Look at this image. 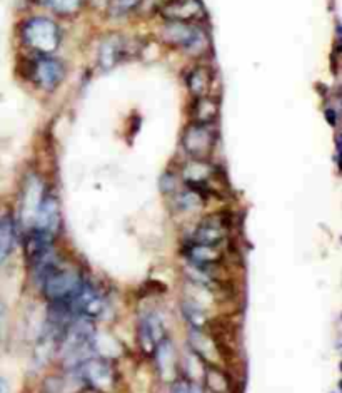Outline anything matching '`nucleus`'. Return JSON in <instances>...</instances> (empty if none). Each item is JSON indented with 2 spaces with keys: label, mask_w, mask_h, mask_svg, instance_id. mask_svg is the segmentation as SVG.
Wrapping results in <instances>:
<instances>
[{
  "label": "nucleus",
  "mask_w": 342,
  "mask_h": 393,
  "mask_svg": "<svg viewBox=\"0 0 342 393\" xmlns=\"http://www.w3.org/2000/svg\"><path fill=\"white\" fill-rule=\"evenodd\" d=\"M167 22L196 23L205 19V7L201 0H169L162 9Z\"/></svg>",
  "instance_id": "10"
},
{
  "label": "nucleus",
  "mask_w": 342,
  "mask_h": 393,
  "mask_svg": "<svg viewBox=\"0 0 342 393\" xmlns=\"http://www.w3.org/2000/svg\"><path fill=\"white\" fill-rule=\"evenodd\" d=\"M77 373L82 385L94 392L109 393L117 385L115 367L105 358H85L77 365Z\"/></svg>",
  "instance_id": "3"
},
{
  "label": "nucleus",
  "mask_w": 342,
  "mask_h": 393,
  "mask_svg": "<svg viewBox=\"0 0 342 393\" xmlns=\"http://www.w3.org/2000/svg\"><path fill=\"white\" fill-rule=\"evenodd\" d=\"M184 253H186V258L191 263V266L209 273V275H212L214 278H215L214 270L220 266V263H223V258H224L219 246H207V244H201L194 241L189 243V246L184 249Z\"/></svg>",
  "instance_id": "11"
},
{
  "label": "nucleus",
  "mask_w": 342,
  "mask_h": 393,
  "mask_svg": "<svg viewBox=\"0 0 342 393\" xmlns=\"http://www.w3.org/2000/svg\"><path fill=\"white\" fill-rule=\"evenodd\" d=\"M154 358H156L159 373H161L164 378H167L169 375H172V373H174V367H176L174 350H172L171 343H169L167 338L164 340V342L156 348V352H154Z\"/></svg>",
  "instance_id": "19"
},
{
  "label": "nucleus",
  "mask_w": 342,
  "mask_h": 393,
  "mask_svg": "<svg viewBox=\"0 0 342 393\" xmlns=\"http://www.w3.org/2000/svg\"><path fill=\"white\" fill-rule=\"evenodd\" d=\"M137 338L141 350L147 355H154L156 348L167 338L166 327L156 313H146L141 316L137 327Z\"/></svg>",
  "instance_id": "8"
},
{
  "label": "nucleus",
  "mask_w": 342,
  "mask_h": 393,
  "mask_svg": "<svg viewBox=\"0 0 342 393\" xmlns=\"http://www.w3.org/2000/svg\"><path fill=\"white\" fill-rule=\"evenodd\" d=\"M7 392V382L6 378L0 377V393H6Z\"/></svg>",
  "instance_id": "23"
},
{
  "label": "nucleus",
  "mask_w": 342,
  "mask_h": 393,
  "mask_svg": "<svg viewBox=\"0 0 342 393\" xmlns=\"http://www.w3.org/2000/svg\"><path fill=\"white\" fill-rule=\"evenodd\" d=\"M2 321H4V306L0 303V325H2Z\"/></svg>",
  "instance_id": "24"
},
{
  "label": "nucleus",
  "mask_w": 342,
  "mask_h": 393,
  "mask_svg": "<svg viewBox=\"0 0 342 393\" xmlns=\"http://www.w3.org/2000/svg\"><path fill=\"white\" fill-rule=\"evenodd\" d=\"M162 39L167 44L186 51H201L207 46V37L196 23L167 22L162 28Z\"/></svg>",
  "instance_id": "5"
},
{
  "label": "nucleus",
  "mask_w": 342,
  "mask_h": 393,
  "mask_svg": "<svg viewBox=\"0 0 342 393\" xmlns=\"http://www.w3.org/2000/svg\"><path fill=\"white\" fill-rule=\"evenodd\" d=\"M204 375L205 385L212 393H230V390H233V382H230L228 373L220 370L219 367L207 363L204 368Z\"/></svg>",
  "instance_id": "18"
},
{
  "label": "nucleus",
  "mask_w": 342,
  "mask_h": 393,
  "mask_svg": "<svg viewBox=\"0 0 342 393\" xmlns=\"http://www.w3.org/2000/svg\"><path fill=\"white\" fill-rule=\"evenodd\" d=\"M46 7H49L50 11H54L60 16H70L75 14L82 6V0H42Z\"/></svg>",
  "instance_id": "21"
},
{
  "label": "nucleus",
  "mask_w": 342,
  "mask_h": 393,
  "mask_svg": "<svg viewBox=\"0 0 342 393\" xmlns=\"http://www.w3.org/2000/svg\"><path fill=\"white\" fill-rule=\"evenodd\" d=\"M127 52V41L122 36H109L99 46V66L102 70H110L124 59Z\"/></svg>",
  "instance_id": "13"
},
{
  "label": "nucleus",
  "mask_w": 342,
  "mask_h": 393,
  "mask_svg": "<svg viewBox=\"0 0 342 393\" xmlns=\"http://www.w3.org/2000/svg\"><path fill=\"white\" fill-rule=\"evenodd\" d=\"M65 306L72 315L82 316V318L87 320H97L105 313L107 310V296L104 295V291L99 286L92 285V283L85 280L82 288L79 290L74 298H72Z\"/></svg>",
  "instance_id": "4"
},
{
  "label": "nucleus",
  "mask_w": 342,
  "mask_h": 393,
  "mask_svg": "<svg viewBox=\"0 0 342 393\" xmlns=\"http://www.w3.org/2000/svg\"><path fill=\"white\" fill-rule=\"evenodd\" d=\"M33 79L38 88L44 90H54L64 79V66L60 61L50 56H42L33 66Z\"/></svg>",
  "instance_id": "12"
},
{
  "label": "nucleus",
  "mask_w": 342,
  "mask_h": 393,
  "mask_svg": "<svg viewBox=\"0 0 342 393\" xmlns=\"http://www.w3.org/2000/svg\"><path fill=\"white\" fill-rule=\"evenodd\" d=\"M62 216H60V204L59 199L54 193H44V198L38 206L36 218H33L32 228L41 229V231L49 233L52 236H57V233L60 231Z\"/></svg>",
  "instance_id": "9"
},
{
  "label": "nucleus",
  "mask_w": 342,
  "mask_h": 393,
  "mask_svg": "<svg viewBox=\"0 0 342 393\" xmlns=\"http://www.w3.org/2000/svg\"><path fill=\"white\" fill-rule=\"evenodd\" d=\"M16 244V223L11 214L0 216V266L11 256Z\"/></svg>",
  "instance_id": "15"
},
{
  "label": "nucleus",
  "mask_w": 342,
  "mask_h": 393,
  "mask_svg": "<svg viewBox=\"0 0 342 393\" xmlns=\"http://www.w3.org/2000/svg\"><path fill=\"white\" fill-rule=\"evenodd\" d=\"M46 191L42 189V184L38 183L37 179H32L31 183L27 184L26 188V194H23V201H22V216H28V224L32 226L33 218H36V213L41 206V201L44 198Z\"/></svg>",
  "instance_id": "16"
},
{
  "label": "nucleus",
  "mask_w": 342,
  "mask_h": 393,
  "mask_svg": "<svg viewBox=\"0 0 342 393\" xmlns=\"http://www.w3.org/2000/svg\"><path fill=\"white\" fill-rule=\"evenodd\" d=\"M85 283V276L74 266H62L60 263L54 270L47 273V276L41 281L42 293L52 305H67L79 293L82 285Z\"/></svg>",
  "instance_id": "1"
},
{
  "label": "nucleus",
  "mask_w": 342,
  "mask_h": 393,
  "mask_svg": "<svg viewBox=\"0 0 342 393\" xmlns=\"http://www.w3.org/2000/svg\"><path fill=\"white\" fill-rule=\"evenodd\" d=\"M233 226V219L225 213H215L202 219L194 229L192 241L207 244V246H219L228 239Z\"/></svg>",
  "instance_id": "7"
},
{
  "label": "nucleus",
  "mask_w": 342,
  "mask_h": 393,
  "mask_svg": "<svg viewBox=\"0 0 342 393\" xmlns=\"http://www.w3.org/2000/svg\"><path fill=\"white\" fill-rule=\"evenodd\" d=\"M142 0H110V9L115 16H124L132 9H136Z\"/></svg>",
  "instance_id": "22"
},
{
  "label": "nucleus",
  "mask_w": 342,
  "mask_h": 393,
  "mask_svg": "<svg viewBox=\"0 0 342 393\" xmlns=\"http://www.w3.org/2000/svg\"><path fill=\"white\" fill-rule=\"evenodd\" d=\"M192 117L197 124H209L212 126L219 117V103L215 99L204 95V98H197L194 109H192Z\"/></svg>",
  "instance_id": "14"
},
{
  "label": "nucleus",
  "mask_w": 342,
  "mask_h": 393,
  "mask_svg": "<svg viewBox=\"0 0 342 393\" xmlns=\"http://www.w3.org/2000/svg\"><path fill=\"white\" fill-rule=\"evenodd\" d=\"M22 39L32 51L50 56L60 46V31L55 22L46 17H32L23 23Z\"/></svg>",
  "instance_id": "2"
},
{
  "label": "nucleus",
  "mask_w": 342,
  "mask_h": 393,
  "mask_svg": "<svg viewBox=\"0 0 342 393\" xmlns=\"http://www.w3.org/2000/svg\"><path fill=\"white\" fill-rule=\"evenodd\" d=\"M212 83L210 70L207 67H196L194 70H191V74L187 75V88H189L191 94L194 98H204V95H209Z\"/></svg>",
  "instance_id": "17"
},
{
  "label": "nucleus",
  "mask_w": 342,
  "mask_h": 393,
  "mask_svg": "<svg viewBox=\"0 0 342 393\" xmlns=\"http://www.w3.org/2000/svg\"><path fill=\"white\" fill-rule=\"evenodd\" d=\"M181 311L182 315L186 316V320L192 325V328L201 330L207 323L204 310H202L199 305H196L194 301H184L181 306Z\"/></svg>",
  "instance_id": "20"
},
{
  "label": "nucleus",
  "mask_w": 342,
  "mask_h": 393,
  "mask_svg": "<svg viewBox=\"0 0 342 393\" xmlns=\"http://www.w3.org/2000/svg\"><path fill=\"white\" fill-rule=\"evenodd\" d=\"M215 131L209 124L192 122L182 136V147L192 159H207L214 150Z\"/></svg>",
  "instance_id": "6"
}]
</instances>
